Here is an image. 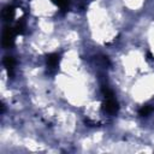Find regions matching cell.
Here are the masks:
<instances>
[{
  "label": "cell",
  "instance_id": "6da1fadb",
  "mask_svg": "<svg viewBox=\"0 0 154 154\" xmlns=\"http://www.w3.org/2000/svg\"><path fill=\"white\" fill-rule=\"evenodd\" d=\"M14 32L16 30L11 29V28H6L2 32V45L5 47H10L12 43H13V40H14Z\"/></svg>",
  "mask_w": 154,
  "mask_h": 154
},
{
  "label": "cell",
  "instance_id": "7a4b0ae2",
  "mask_svg": "<svg viewBox=\"0 0 154 154\" xmlns=\"http://www.w3.org/2000/svg\"><path fill=\"white\" fill-rule=\"evenodd\" d=\"M13 13H14L13 7H12V6H7V7H5L4 11H2V18H4L6 22H10V20L12 19V17H13Z\"/></svg>",
  "mask_w": 154,
  "mask_h": 154
},
{
  "label": "cell",
  "instance_id": "3957f363",
  "mask_svg": "<svg viewBox=\"0 0 154 154\" xmlns=\"http://www.w3.org/2000/svg\"><path fill=\"white\" fill-rule=\"evenodd\" d=\"M4 65H5V67L7 69L8 73L12 72V70H13V67H14V60H13V58H12V57H6V58L4 59Z\"/></svg>",
  "mask_w": 154,
  "mask_h": 154
},
{
  "label": "cell",
  "instance_id": "277c9868",
  "mask_svg": "<svg viewBox=\"0 0 154 154\" xmlns=\"http://www.w3.org/2000/svg\"><path fill=\"white\" fill-rule=\"evenodd\" d=\"M59 57L57 55V54H52V55H49L48 58H47V63H48V65H49V67H55L57 65H58V59Z\"/></svg>",
  "mask_w": 154,
  "mask_h": 154
},
{
  "label": "cell",
  "instance_id": "5b68a950",
  "mask_svg": "<svg viewBox=\"0 0 154 154\" xmlns=\"http://www.w3.org/2000/svg\"><path fill=\"white\" fill-rule=\"evenodd\" d=\"M152 111H153V107H150V106H144V107L140 111V114H141V116H148Z\"/></svg>",
  "mask_w": 154,
  "mask_h": 154
},
{
  "label": "cell",
  "instance_id": "8992f818",
  "mask_svg": "<svg viewBox=\"0 0 154 154\" xmlns=\"http://www.w3.org/2000/svg\"><path fill=\"white\" fill-rule=\"evenodd\" d=\"M53 1H55L60 7H65L67 5V0H53Z\"/></svg>",
  "mask_w": 154,
  "mask_h": 154
}]
</instances>
